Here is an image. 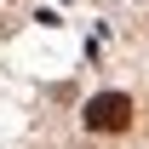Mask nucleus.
Segmentation results:
<instances>
[{
	"label": "nucleus",
	"instance_id": "1",
	"mask_svg": "<svg viewBox=\"0 0 149 149\" xmlns=\"http://www.w3.org/2000/svg\"><path fill=\"white\" fill-rule=\"evenodd\" d=\"M80 120H86V132H126L132 126V97L126 92H97Z\"/></svg>",
	"mask_w": 149,
	"mask_h": 149
}]
</instances>
